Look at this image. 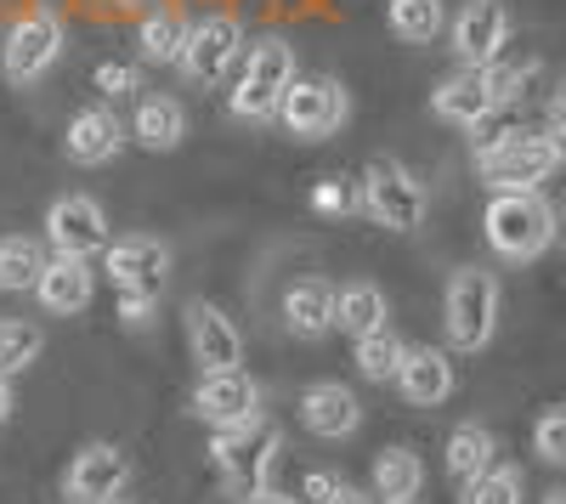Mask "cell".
I'll return each mask as SVG.
<instances>
[{"instance_id":"cell-1","label":"cell","mask_w":566,"mask_h":504,"mask_svg":"<svg viewBox=\"0 0 566 504\" xmlns=\"http://www.w3.org/2000/svg\"><path fill=\"white\" fill-rule=\"evenodd\" d=\"M470 159H476V176L488 181L493 193H538L544 181L560 170V154L549 148V136L527 130V125L482 136V143L470 148Z\"/></svg>"},{"instance_id":"cell-2","label":"cell","mask_w":566,"mask_h":504,"mask_svg":"<svg viewBox=\"0 0 566 504\" xmlns=\"http://www.w3.org/2000/svg\"><path fill=\"white\" fill-rule=\"evenodd\" d=\"M187 414L199 426H210L216 437H227L232 448H244L261 426H266V391L250 369H221V375H199Z\"/></svg>"},{"instance_id":"cell-3","label":"cell","mask_w":566,"mask_h":504,"mask_svg":"<svg viewBox=\"0 0 566 504\" xmlns=\"http://www.w3.org/2000/svg\"><path fill=\"white\" fill-rule=\"evenodd\" d=\"M301 63H295V45L283 40V34H266L255 45H244V63H239V80H232V119H244V125H266L277 119V103H283V91L295 85Z\"/></svg>"},{"instance_id":"cell-4","label":"cell","mask_w":566,"mask_h":504,"mask_svg":"<svg viewBox=\"0 0 566 504\" xmlns=\"http://www.w3.org/2000/svg\"><path fill=\"white\" fill-rule=\"evenodd\" d=\"M499 279L488 266H459L448 290H442V329H448V346L453 351H488L493 335H499Z\"/></svg>"},{"instance_id":"cell-5","label":"cell","mask_w":566,"mask_h":504,"mask_svg":"<svg viewBox=\"0 0 566 504\" xmlns=\"http://www.w3.org/2000/svg\"><path fill=\"white\" fill-rule=\"evenodd\" d=\"M482 239L504 261H538L555 244V210L538 193H493L482 210Z\"/></svg>"},{"instance_id":"cell-6","label":"cell","mask_w":566,"mask_h":504,"mask_svg":"<svg viewBox=\"0 0 566 504\" xmlns=\"http://www.w3.org/2000/svg\"><path fill=\"white\" fill-rule=\"evenodd\" d=\"M63 40H69V34H63V18H57L52 7H29L23 18H12L7 40H0V80L18 85V91L40 85L45 74L57 69Z\"/></svg>"},{"instance_id":"cell-7","label":"cell","mask_w":566,"mask_h":504,"mask_svg":"<svg viewBox=\"0 0 566 504\" xmlns=\"http://www.w3.org/2000/svg\"><path fill=\"white\" fill-rule=\"evenodd\" d=\"M346 119H352V97L335 74H295V85L277 103V125L295 143H328V136L346 130Z\"/></svg>"},{"instance_id":"cell-8","label":"cell","mask_w":566,"mask_h":504,"mask_svg":"<svg viewBox=\"0 0 566 504\" xmlns=\"http://www.w3.org/2000/svg\"><path fill=\"white\" fill-rule=\"evenodd\" d=\"M357 210L386 233H413L424 221V181L402 159H368L357 181Z\"/></svg>"},{"instance_id":"cell-9","label":"cell","mask_w":566,"mask_h":504,"mask_svg":"<svg viewBox=\"0 0 566 504\" xmlns=\"http://www.w3.org/2000/svg\"><path fill=\"white\" fill-rule=\"evenodd\" d=\"M244 63V23L239 18H227V12H210L199 18L193 29H187V45H181V80L187 85H199V91H216L227 85L232 74H239Z\"/></svg>"},{"instance_id":"cell-10","label":"cell","mask_w":566,"mask_h":504,"mask_svg":"<svg viewBox=\"0 0 566 504\" xmlns=\"http://www.w3.org/2000/svg\"><path fill=\"white\" fill-rule=\"evenodd\" d=\"M103 279H108L119 295H148V301H159L165 284H170V244L154 239V233L108 239V250H103Z\"/></svg>"},{"instance_id":"cell-11","label":"cell","mask_w":566,"mask_h":504,"mask_svg":"<svg viewBox=\"0 0 566 504\" xmlns=\"http://www.w3.org/2000/svg\"><path fill=\"white\" fill-rule=\"evenodd\" d=\"M45 239H52V255H80L97 261L108 250V210L91 193H57L52 210H45Z\"/></svg>"},{"instance_id":"cell-12","label":"cell","mask_w":566,"mask_h":504,"mask_svg":"<svg viewBox=\"0 0 566 504\" xmlns=\"http://www.w3.org/2000/svg\"><path fill=\"white\" fill-rule=\"evenodd\" d=\"M448 40L459 69H488L504 57L510 45V7L504 0H464V7L448 18Z\"/></svg>"},{"instance_id":"cell-13","label":"cell","mask_w":566,"mask_h":504,"mask_svg":"<svg viewBox=\"0 0 566 504\" xmlns=\"http://www.w3.org/2000/svg\"><path fill=\"white\" fill-rule=\"evenodd\" d=\"M130 487V460L119 442H85L63 471V504H114Z\"/></svg>"},{"instance_id":"cell-14","label":"cell","mask_w":566,"mask_h":504,"mask_svg":"<svg viewBox=\"0 0 566 504\" xmlns=\"http://www.w3.org/2000/svg\"><path fill=\"white\" fill-rule=\"evenodd\" d=\"M181 329H187V351H193L199 375L244 369V335H239V324H232L216 301H187Z\"/></svg>"},{"instance_id":"cell-15","label":"cell","mask_w":566,"mask_h":504,"mask_svg":"<svg viewBox=\"0 0 566 504\" xmlns=\"http://www.w3.org/2000/svg\"><path fill=\"white\" fill-rule=\"evenodd\" d=\"M125 148H130V119H125L119 108H108V103H91V108H80V114L63 125V154H69V165H80V170L114 165Z\"/></svg>"},{"instance_id":"cell-16","label":"cell","mask_w":566,"mask_h":504,"mask_svg":"<svg viewBox=\"0 0 566 504\" xmlns=\"http://www.w3.org/2000/svg\"><path fill=\"white\" fill-rule=\"evenodd\" d=\"M301 426L317 437V442H346L363 431V402L352 386L340 380H312L301 391Z\"/></svg>"},{"instance_id":"cell-17","label":"cell","mask_w":566,"mask_h":504,"mask_svg":"<svg viewBox=\"0 0 566 504\" xmlns=\"http://www.w3.org/2000/svg\"><path fill=\"white\" fill-rule=\"evenodd\" d=\"M91 295H97V272H91V261L45 255L40 279H34V301H40L45 317H80L91 306Z\"/></svg>"},{"instance_id":"cell-18","label":"cell","mask_w":566,"mask_h":504,"mask_svg":"<svg viewBox=\"0 0 566 504\" xmlns=\"http://www.w3.org/2000/svg\"><path fill=\"white\" fill-rule=\"evenodd\" d=\"M391 386L402 391L408 408H442V402L453 397L459 375H453V357H448L442 346H408Z\"/></svg>"},{"instance_id":"cell-19","label":"cell","mask_w":566,"mask_h":504,"mask_svg":"<svg viewBox=\"0 0 566 504\" xmlns=\"http://www.w3.org/2000/svg\"><path fill=\"white\" fill-rule=\"evenodd\" d=\"M431 114H437L442 125H459V130H482V125L499 114L493 91H488V74H482V69H453L448 80H437Z\"/></svg>"},{"instance_id":"cell-20","label":"cell","mask_w":566,"mask_h":504,"mask_svg":"<svg viewBox=\"0 0 566 504\" xmlns=\"http://www.w3.org/2000/svg\"><path fill=\"white\" fill-rule=\"evenodd\" d=\"M130 143L148 154H176L187 143V108L170 97V91H148L130 108Z\"/></svg>"},{"instance_id":"cell-21","label":"cell","mask_w":566,"mask_h":504,"mask_svg":"<svg viewBox=\"0 0 566 504\" xmlns=\"http://www.w3.org/2000/svg\"><path fill=\"white\" fill-rule=\"evenodd\" d=\"M283 329L301 335V340H323L328 329H335V284L317 279V272H306V279H295L290 290H283Z\"/></svg>"},{"instance_id":"cell-22","label":"cell","mask_w":566,"mask_h":504,"mask_svg":"<svg viewBox=\"0 0 566 504\" xmlns=\"http://www.w3.org/2000/svg\"><path fill=\"white\" fill-rule=\"evenodd\" d=\"M187 29H193V23H187L181 7H170V0L148 7V12H142V23H136L142 63H148V69H176L181 63V45H187Z\"/></svg>"},{"instance_id":"cell-23","label":"cell","mask_w":566,"mask_h":504,"mask_svg":"<svg viewBox=\"0 0 566 504\" xmlns=\"http://www.w3.org/2000/svg\"><path fill=\"white\" fill-rule=\"evenodd\" d=\"M442 465H448V476L464 487L470 476H482L488 465H499V437H493L482 420L453 426V431H448V442H442Z\"/></svg>"},{"instance_id":"cell-24","label":"cell","mask_w":566,"mask_h":504,"mask_svg":"<svg viewBox=\"0 0 566 504\" xmlns=\"http://www.w3.org/2000/svg\"><path fill=\"white\" fill-rule=\"evenodd\" d=\"M386 290L380 284H368V279H352V284H335V329L340 335H368V329H386Z\"/></svg>"},{"instance_id":"cell-25","label":"cell","mask_w":566,"mask_h":504,"mask_svg":"<svg viewBox=\"0 0 566 504\" xmlns=\"http://www.w3.org/2000/svg\"><path fill=\"white\" fill-rule=\"evenodd\" d=\"M368 487H374V498L380 504H391V498H419V487H424V460L413 448H386L380 460H374V471H368Z\"/></svg>"},{"instance_id":"cell-26","label":"cell","mask_w":566,"mask_h":504,"mask_svg":"<svg viewBox=\"0 0 566 504\" xmlns=\"http://www.w3.org/2000/svg\"><path fill=\"white\" fill-rule=\"evenodd\" d=\"M386 23L402 45H431L448 34V7L442 0H391L386 7Z\"/></svg>"},{"instance_id":"cell-27","label":"cell","mask_w":566,"mask_h":504,"mask_svg":"<svg viewBox=\"0 0 566 504\" xmlns=\"http://www.w3.org/2000/svg\"><path fill=\"white\" fill-rule=\"evenodd\" d=\"M402 351H408V346H402L391 329H368V335L352 340V363H357V375H363L368 386H391Z\"/></svg>"},{"instance_id":"cell-28","label":"cell","mask_w":566,"mask_h":504,"mask_svg":"<svg viewBox=\"0 0 566 504\" xmlns=\"http://www.w3.org/2000/svg\"><path fill=\"white\" fill-rule=\"evenodd\" d=\"M40 266H45L40 239H0V290L7 295H34Z\"/></svg>"},{"instance_id":"cell-29","label":"cell","mask_w":566,"mask_h":504,"mask_svg":"<svg viewBox=\"0 0 566 504\" xmlns=\"http://www.w3.org/2000/svg\"><path fill=\"white\" fill-rule=\"evenodd\" d=\"M40 346H45L40 324H23V317H0V375H7V380H18L29 363H40Z\"/></svg>"},{"instance_id":"cell-30","label":"cell","mask_w":566,"mask_h":504,"mask_svg":"<svg viewBox=\"0 0 566 504\" xmlns=\"http://www.w3.org/2000/svg\"><path fill=\"white\" fill-rule=\"evenodd\" d=\"M527 498V482L515 465H488L482 476H470L459 487V504H522Z\"/></svg>"},{"instance_id":"cell-31","label":"cell","mask_w":566,"mask_h":504,"mask_svg":"<svg viewBox=\"0 0 566 504\" xmlns=\"http://www.w3.org/2000/svg\"><path fill=\"white\" fill-rule=\"evenodd\" d=\"M533 453H538L544 465L566 471V402L544 408V414L533 420Z\"/></svg>"},{"instance_id":"cell-32","label":"cell","mask_w":566,"mask_h":504,"mask_svg":"<svg viewBox=\"0 0 566 504\" xmlns=\"http://www.w3.org/2000/svg\"><path fill=\"white\" fill-rule=\"evenodd\" d=\"M482 74H488L493 103H499V108H510V103H522V97H527V85H533V74H538V69H533V63H504V57H499V63H488Z\"/></svg>"},{"instance_id":"cell-33","label":"cell","mask_w":566,"mask_h":504,"mask_svg":"<svg viewBox=\"0 0 566 504\" xmlns=\"http://www.w3.org/2000/svg\"><path fill=\"white\" fill-rule=\"evenodd\" d=\"M91 85L103 91V103H119V97H142V69L136 63H97Z\"/></svg>"},{"instance_id":"cell-34","label":"cell","mask_w":566,"mask_h":504,"mask_svg":"<svg viewBox=\"0 0 566 504\" xmlns=\"http://www.w3.org/2000/svg\"><path fill=\"white\" fill-rule=\"evenodd\" d=\"M306 204H312L317 216H352V210H357V181L328 176V181H317V188H312Z\"/></svg>"},{"instance_id":"cell-35","label":"cell","mask_w":566,"mask_h":504,"mask_svg":"<svg viewBox=\"0 0 566 504\" xmlns=\"http://www.w3.org/2000/svg\"><path fill=\"white\" fill-rule=\"evenodd\" d=\"M283 460H290V442H283V431H266L255 448V487H277Z\"/></svg>"},{"instance_id":"cell-36","label":"cell","mask_w":566,"mask_h":504,"mask_svg":"<svg viewBox=\"0 0 566 504\" xmlns=\"http://www.w3.org/2000/svg\"><path fill=\"white\" fill-rule=\"evenodd\" d=\"M544 136H549V148L560 154L566 165V80L555 85V97H549V114H544Z\"/></svg>"},{"instance_id":"cell-37","label":"cell","mask_w":566,"mask_h":504,"mask_svg":"<svg viewBox=\"0 0 566 504\" xmlns=\"http://www.w3.org/2000/svg\"><path fill=\"white\" fill-rule=\"evenodd\" d=\"M340 476L335 471H306V482H301V504H335L340 498Z\"/></svg>"},{"instance_id":"cell-38","label":"cell","mask_w":566,"mask_h":504,"mask_svg":"<svg viewBox=\"0 0 566 504\" xmlns=\"http://www.w3.org/2000/svg\"><path fill=\"white\" fill-rule=\"evenodd\" d=\"M154 312H159V301H148V295H119V324L125 329H148Z\"/></svg>"},{"instance_id":"cell-39","label":"cell","mask_w":566,"mask_h":504,"mask_svg":"<svg viewBox=\"0 0 566 504\" xmlns=\"http://www.w3.org/2000/svg\"><path fill=\"white\" fill-rule=\"evenodd\" d=\"M12 408H18V397H12V380H7V375H0V431H7V426H12Z\"/></svg>"},{"instance_id":"cell-40","label":"cell","mask_w":566,"mask_h":504,"mask_svg":"<svg viewBox=\"0 0 566 504\" xmlns=\"http://www.w3.org/2000/svg\"><path fill=\"white\" fill-rule=\"evenodd\" d=\"M244 504H301V498H290V493H283V487H255Z\"/></svg>"},{"instance_id":"cell-41","label":"cell","mask_w":566,"mask_h":504,"mask_svg":"<svg viewBox=\"0 0 566 504\" xmlns=\"http://www.w3.org/2000/svg\"><path fill=\"white\" fill-rule=\"evenodd\" d=\"M335 504H380V498H368L363 487H340V498H335Z\"/></svg>"},{"instance_id":"cell-42","label":"cell","mask_w":566,"mask_h":504,"mask_svg":"<svg viewBox=\"0 0 566 504\" xmlns=\"http://www.w3.org/2000/svg\"><path fill=\"white\" fill-rule=\"evenodd\" d=\"M538 504H566V487H549V493H544Z\"/></svg>"},{"instance_id":"cell-43","label":"cell","mask_w":566,"mask_h":504,"mask_svg":"<svg viewBox=\"0 0 566 504\" xmlns=\"http://www.w3.org/2000/svg\"><path fill=\"white\" fill-rule=\"evenodd\" d=\"M555 239H566V210H555Z\"/></svg>"},{"instance_id":"cell-44","label":"cell","mask_w":566,"mask_h":504,"mask_svg":"<svg viewBox=\"0 0 566 504\" xmlns=\"http://www.w3.org/2000/svg\"><path fill=\"white\" fill-rule=\"evenodd\" d=\"M108 7H142V0H108Z\"/></svg>"},{"instance_id":"cell-45","label":"cell","mask_w":566,"mask_h":504,"mask_svg":"<svg viewBox=\"0 0 566 504\" xmlns=\"http://www.w3.org/2000/svg\"><path fill=\"white\" fill-rule=\"evenodd\" d=\"M391 504H419V498H391Z\"/></svg>"},{"instance_id":"cell-46","label":"cell","mask_w":566,"mask_h":504,"mask_svg":"<svg viewBox=\"0 0 566 504\" xmlns=\"http://www.w3.org/2000/svg\"><path fill=\"white\" fill-rule=\"evenodd\" d=\"M114 504H136V498H125V493H119V498H114Z\"/></svg>"}]
</instances>
